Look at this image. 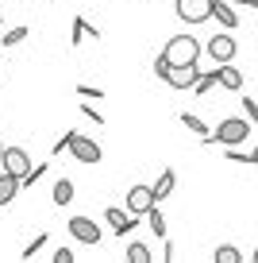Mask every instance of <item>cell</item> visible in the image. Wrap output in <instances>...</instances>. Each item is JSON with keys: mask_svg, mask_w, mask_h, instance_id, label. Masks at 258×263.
Here are the masks:
<instances>
[{"mask_svg": "<svg viewBox=\"0 0 258 263\" xmlns=\"http://www.w3.org/2000/svg\"><path fill=\"white\" fill-rule=\"evenodd\" d=\"M250 136V120L247 116H224V120L212 128V136L204 143H220V147H239V143H247Z\"/></svg>", "mask_w": 258, "mask_h": 263, "instance_id": "obj_1", "label": "cell"}, {"mask_svg": "<svg viewBox=\"0 0 258 263\" xmlns=\"http://www.w3.org/2000/svg\"><path fill=\"white\" fill-rule=\"evenodd\" d=\"M50 151H54V155H58V151H70L77 163H100V159H104L100 143H97V140H85V136H77V132H66V136H62Z\"/></svg>", "mask_w": 258, "mask_h": 263, "instance_id": "obj_2", "label": "cell"}, {"mask_svg": "<svg viewBox=\"0 0 258 263\" xmlns=\"http://www.w3.org/2000/svg\"><path fill=\"white\" fill-rule=\"evenodd\" d=\"M162 54L169 58V66H197V58H201V43H197L193 35H174V39L162 47Z\"/></svg>", "mask_w": 258, "mask_h": 263, "instance_id": "obj_3", "label": "cell"}, {"mask_svg": "<svg viewBox=\"0 0 258 263\" xmlns=\"http://www.w3.org/2000/svg\"><path fill=\"white\" fill-rule=\"evenodd\" d=\"M66 229H70L73 240H81V244H93V248L104 240V232H100V224L93 221V217H70V224H66Z\"/></svg>", "mask_w": 258, "mask_h": 263, "instance_id": "obj_4", "label": "cell"}, {"mask_svg": "<svg viewBox=\"0 0 258 263\" xmlns=\"http://www.w3.org/2000/svg\"><path fill=\"white\" fill-rule=\"evenodd\" d=\"M178 20L181 24H204L212 20V0H178Z\"/></svg>", "mask_w": 258, "mask_h": 263, "instance_id": "obj_5", "label": "cell"}, {"mask_svg": "<svg viewBox=\"0 0 258 263\" xmlns=\"http://www.w3.org/2000/svg\"><path fill=\"white\" fill-rule=\"evenodd\" d=\"M204 50H208V58H212L216 66H231V58L239 54V47H235V39H231L227 31H224V35H212Z\"/></svg>", "mask_w": 258, "mask_h": 263, "instance_id": "obj_6", "label": "cell"}, {"mask_svg": "<svg viewBox=\"0 0 258 263\" xmlns=\"http://www.w3.org/2000/svg\"><path fill=\"white\" fill-rule=\"evenodd\" d=\"M154 205H158L154 201V186H131L127 190V213L131 217H146Z\"/></svg>", "mask_w": 258, "mask_h": 263, "instance_id": "obj_7", "label": "cell"}, {"mask_svg": "<svg viewBox=\"0 0 258 263\" xmlns=\"http://www.w3.org/2000/svg\"><path fill=\"white\" fill-rule=\"evenodd\" d=\"M31 171L35 166H31V159H27L24 147H4V174H16V178L24 182Z\"/></svg>", "mask_w": 258, "mask_h": 263, "instance_id": "obj_8", "label": "cell"}, {"mask_svg": "<svg viewBox=\"0 0 258 263\" xmlns=\"http://www.w3.org/2000/svg\"><path fill=\"white\" fill-rule=\"evenodd\" d=\"M197 78H201V66H174L169 78H166V85L169 89H193Z\"/></svg>", "mask_w": 258, "mask_h": 263, "instance_id": "obj_9", "label": "cell"}, {"mask_svg": "<svg viewBox=\"0 0 258 263\" xmlns=\"http://www.w3.org/2000/svg\"><path fill=\"white\" fill-rule=\"evenodd\" d=\"M104 217H108V224H112V232H116L120 240H127V232H135V217L123 213L120 205H108V209H104Z\"/></svg>", "mask_w": 258, "mask_h": 263, "instance_id": "obj_10", "label": "cell"}, {"mask_svg": "<svg viewBox=\"0 0 258 263\" xmlns=\"http://www.w3.org/2000/svg\"><path fill=\"white\" fill-rule=\"evenodd\" d=\"M212 20H216L224 31H231V27H239V16H235V8L227 4V0H212Z\"/></svg>", "mask_w": 258, "mask_h": 263, "instance_id": "obj_11", "label": "cell"}, {"mask_svg": "<svg viewBox=\"0 0 258 263\" xmlns=\"http://www.w3.org/2000/svg\"><path fill=\"white\" fill-rule=\"evenodd\" d=\"M174 186H178V171H174V166H166V171L158 174V182H154V201H166L169 194H174Z\"/></svg>", "mask_w": 258, "mask_h": 263, "instance_id": "obj_12", "label": "cell"}, {"mask_svg": "<svg viewBox=\"0 0 258 263\" xmlns=\"http://www.w3.org/2000/svg\"><path fill=\"white\" fill-rule=\"evenodd\" d=\"M19 190H24V182H19L16 174H0V209H4V205H12Z\"/></svg>", "mask_w": 258, "mask_h": 263, "instance_id": "obj_13", "label": "cell"}, {"mask_svg": "<svg viewBox=\"0 0 258 263\" xmlns=\"http://www.w3.org/2000/svg\"><path fill=\"white\" fill-rule=\"evenodd\" d=\"M70 39H73V47H77L81 39H100V31H97V24H89L85 16H73V35Z\"/></svg>", "mask_w": 258, "mask_h": 263, "instance_id": "obj_14", "label": "cell"}, {"mask_svg": "<svg viewBox=\"0 0 258 263\" xmlns=\"http://www.w3.org/2000/svg\"><path fill=\"white\" fill-rule=\"evenodd\" d=\"M50 197H54L58 209H66V205L73 201V182H70V178H58V182H54V194H50Z\"/></svg>", "mask_w": 258, "mask_h": 263, "instance_id": "obj_15", "label": "cell"}, {"mask_svg": "<svg viewBox=\"0 0 258 263\" xmlns=\"http://www.w3.org/2000/svg\"><path fill=\"white\" fill-rule=\"evenodd\" d=\"M220 85H224V89H231V93H239V89H243V74L235 70V66H220Z\"/></svg>", "mask_w": 258, "mask_h": 263, "instance_id": "obj_16", "label": "cell"}, {"mask_svg": "<svg viewBox=\"0 0 258 263\" xmlns=\"http://www.w3.org/2000/svg\"><path fill=\"white\" fill-rule=\"evenodd\" d=\"M127 263H154V255H150V248H146L143 240H131L127 244Z\"/></svg>", "mask_w": 258, "mask_h": 263, "instance_id": "obj_17", "label": "cell"}, {"mask_svg": "<svg viewBox=\"0 0 258 263\" xmlns=\"http://www.w3.org/2000/svg\"><path fill=\"white\" fill-rule=\"evenodd\" d=\"M212 263H243V252L235 244H220L216 252H212Z\"/></svg>", "mask_w": 258, "mask_h": 263, "instance_id": "obj_18", "label": "cell"}, {"mask_svg": "<svg viewBox=\"0 0 258 263\" xmlns=\"http://www.w3.org/2000/svg\"><path fill=\"white\" fill-rule=\"evenodd\" d=\"M181 124H185L189 132H197L201 140H208V136H212V128H208V124L201 120V116H193V112H181Z\"/></svg>", "mask_w": 258, "mask_h": 263, "instance_id": "obj_19", "label": "cell"}, {"mask_svg": "<svg viewBox=\"0 0 258 263\" xmlns=\"http://www.w3.org/2000/svg\"><path fill=\"white\" fill-rule=\"evenodd\" d=\"M146 221H150V232H154V236H158V240H166V217H162V209H158V205H154L150 213H146Z\"/></svg>", "mask_w": 258, "mask_h": 263, "instance_id": "obj_20", "label": "cell"}, {"mask_svg": "<svg viewBox=\"0 0 258 263\" xmlns=\"http://www.w3.org/2000/svg\"><path fill=\"white\" fill-rule=\"evenodd\" d=\"M212 85H220V66H216V70H212V74H201V78H197L193 93H208Z\"/></svg>", "mask_w": 258, "mask_h": 263, "instance_id": "obj_21", "label": "cell"}, {"mask_svg": "<svg viewBox=\"0 0 258 263\" xmlns=\"http://www.w3.org/2000/svg\"><path fill=\"white\" fill-rule=\"evenodd\" d=\"M0 39H4V47H19V43L27 39V27H12V31H4Z\"/></svg>", "mask_w": 258, "mask_h": 263, "instance_id": "obj_22", "label": "cell"}, {"mask_svg": "<svg viewBox=\"0 0 258 263\" xmlns=\"http://www.w3.org/2000/svg\"><path fill=\"white\" fill-rule=\"evenodd\" d=\"M47 240H50V236H47V232H39V236H35V240H31V244H27V248H24V259H35V252H42V244H47Z\"/></svg>", "mask_w": 258, "mask_h": 263, "instance_id": "obj_23", "label": "cell"}, {"mask_svg": "<svg viewBox=\"0 0 258 263\" xmlns=\"http://www.w3.org/2000/svg\"><path fill=\"white\" fill-rule=\"evenodd\" d=\"M169 70H174V66H169V58H166V54H158V58H154V74H158L162 82L169 78Z\"/></svg>", "mask_w": 258, "mask_h": 263, "instance_id": "obj_24", "label": "cell"}, {"mask_svg": "<svg viewBox=\"0 0 258 263\" xmlns=\"http://www.w3.org/2000/svg\"><path fill=\"white\" fill-rule=\"evenodd\" d=\"M224 159H227V163H247L250 166V155H247V151H235V147H224Z\"/></svg>", "mask_w": 258, "mask_h": 263, "instance_id": "obj_25", "label": "cell"}, {"mask_svg": "<svg viewBox=\"0 0 258 263\" xmlns=\"http://www.w3.org/2000/svg\"><path fill=\"white\" fill-rule=\"evenodd\" d=\"M77 93L85 101H100V97H104V89H97V85H77Z\"/></svg>", "mask_w": 258, "mask_h": 263, "instance_id": "obj_26", "label": "cell"}, {"mask_svg": "<svg viewBox=\"0 0 258 263\" xmlns=\"http://www.w3.org/2000/svg\"><path fill=\"white\" fill-rule=\"evenodd\" d=\"M42 174H47V163H39V166H35V171H31V174L24 178V186H35V182H39Z\"/></svg>", "mask_w": 258, "mask_h": 263, "instance_id": "obj_27", "label": "cell"}, {"mask_svg": "<svg viewBox=\"0 0 258 263\" xmlns=\"http://www.w3.org/2000/svg\"><path fill=\"white\" fill-rule=\"evenodd\" d=\"M243 112L250 116V124H258V105H254L250 97H243Z\"/></svg>", "mask_w": 258, "mask_h": 263, "instance_id": "obj_28", "label": "cell"}, {"mask_svg": "<svg viewBox=\"0 0 258 263\" xmlns=\"http://www.w3.org/2000/svg\"><path fill=\"white\" fill-rule=\"evenodd\" d=\"M81 116H85V120H93V124H104V116H100L93 105H85V108H81Z\"/></svg>", "mask_w": 258, "mask_h": 263, "instance_id": "obj_29", "label": "cell"}, {"mask_svg": "<svg viewBox=\"0 0 258 263\" xmlns=\"http://www.w3.org/2000/svg\"><path fill=\"white\" fill-rule=\"evenodd\" d=\"M54 263H73V252H70V248H58V252H54Z\"/></svg>", "mask_w": 258, "mask_h": 263, "instance_id": "obj_30", "label": "cell"}, {"mask_svg": "<svg viewBox=\"0 0 258 263\" xmlns=\"http://www.w3.org/2000/svg\"><path fill=\"white\" fill-rule=\"evenodd\" d=\"M174 255H178V252H174V244L166 240V244H162V263H174Z\"/></svg>", "mask_w": 258, "mask_h": 263, "instance_id": "obj_31", "label": "cell"}, {"mask_svg": "<svg viewBox=\"0 0 258 263\" xmlns=\"http://www.w3.org/2000/svg\"><path fill=\"white\" fill-rule=\"evenodd\" d=\"M231 8H250V0H227Z\"/></svg>", "mask_w": 258, "mask_h": 263, "instance_id": "obj_32", "label": "cell"}, {"mask_svg": "<svg viewBox=\"0 0 258 263\" xmlns=\"http://www.w3.org/2000/svg\"><path fill=\"white\" fill-rule=\"evenodd\" d=\"M250 166H258V143H254V151H250Z\"/></svg>", "mask_w": 258, "mask_h": 263, "instance_id": "obj_33", "label": "cell"}, {"mask_svg": "<svg viewBox=\"0 0 258 263\" xmlns=\"http://www.w3.org/2000/svg\"><path fill=\"white\" fill-rule=\"evenodd\" d=\"M250 263H258V248H254V252H250Z\"/></svg>", "mask_w": 258, "mask_h": 263, "instance_id": "obj_34", "label": "cell"}, {"mask_svg": "<svg viewBox=\"0 0 258 263\" xmlns=\"http://www.w3.org/2000/svg\"><path fill=\"white\" fill-rule=\"evenodd\" d=\"M0 163H4V143H0Z\"/></svg>", "mask_w": 258, "mask_h": 263, "instance_id": "obj_35", "label": "cell"}, {"mask_svg": "<svg viewBox=\"0 0 258 263\" xmlns=\"http://www.w3.org/2000/svg\"><path fill=\"white\" fill-rule=\"evenodd\" d=\"M250 8H258V0H250Z\"/></svg>", "mask_w": 258, "mask_h": 263, "instance_id": "obj_36", "label": "cell"}, {"mask_svg": "<svg viewBox=\"0 0 258 263\" xmlns=\"http://www.w3.org/2000/svg\"><path fill=\"white\" fill-rule=\"evenodd\" d=\"M0 35H4V20H0Z\"/></svg>", "mask_w": 258, "mask_h": 263, "instance_id": "obj_37", "label": "cell"}]
</instances>
